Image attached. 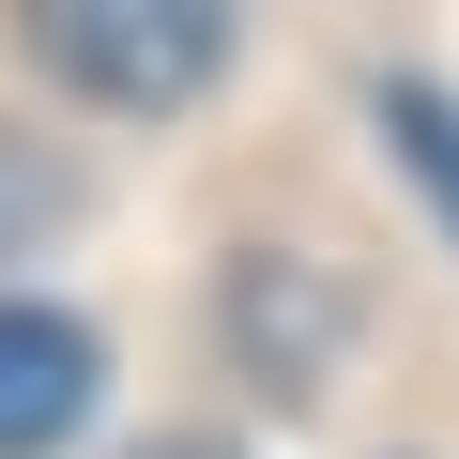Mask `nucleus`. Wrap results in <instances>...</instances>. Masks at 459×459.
Here are the masks:
<instances>
[{
  "label": "nucleus",
  "mask_w": 459,
  "mask_h": 459,
  "mask_svg": "<svg viewBox=\"0 0 459 459\" xmlns=\"http://www.w3.org/2000/svg\"><path fill=\"white\" fill-rule=\"evenodd\" d=\"M16 31L77 108H199L230 62V0H16Z\"/></svg>",
  "instance_id": "1"
},
{
  "label": "nucleus",
  "mask_w": 459,
  "mask_h": 459,
  "mask_svg": "<svg viewBox=\"0 0 459 459\" xmlns=\"http://www.w3.org/2000/svg\"><path fill=\"white\" fill-rule=\"evenodd\" d=\"M77 413H92V337L31 291H0V459L77 444Z\"/></svg>",
  "instance_id": "2"
},
{
  "label": "nucleus",
  "mask_w": 459,
  "mask_h": 459,
  "mask_svg": "<svg viewBox=\"0 0 459 459\" xmlns=\"http://www.w3.org/2000/svg\"><path fill=\"white\" fill-rule=\"evenodd\" d=\"M230 337H246V368H261V383H291V398H307V383H322L337 307H322V276H307V261H276V246H261L246 276H230Z\"/></svg>",
  "instance_id": "3"
},
{
  "label": "nucleus",
  "mask_w": 459,
  "mask_h": 459,
  "mask_svg": "<svg viewBox=\"0 0 459 459\" xmlns=\"http://www.w3.org/2000/svg\"><path fill=\"white\" fill-rule=\"evenodd\" d=\"M383 153H398V169L429 184V214L459 230V92H429V77H398V92H383Z\"/></svg>",
  "instance_id": "4"
},
{
  "label": "nucleus",
  "mask_w": 459,
  "mask_h": 459,
  "mask_svg": "<svg viewBox=\"0 0 459 459\" xmlns=\"http://www.w3.org/2000/svg\"><path fill=\"white\" fill-rule=\"evenodd\" d=\"M62 214H77V169H62L47 138H16V123H0V261H16V246H47Z\"/></svg>",
  "instance_id": "5"
},
{
  "label": "nucleus",
  "mask_w": 459,
  "mask_h": 459,
  "mask_svg": "<svg viewBox=\"0 0 459 459\" xmlns=\"http://www.w3.org/2000/svg\"><path fill=\"white\" fill-rule=\"evenodd\" d=\"M138 459H230V444H138Z\"/></svg>",
  "instance_id": "6"
}]
</instances>
